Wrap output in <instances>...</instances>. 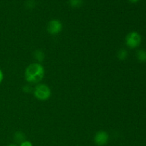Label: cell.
I'll use <instances>...</instances> for the list:
<instances>
[{
    "label": "cell",
    "instance_id": "cell-1",
    "mask_svg": "<svg viewBox=\"0 0 146 146\" xmlns=\"http://www.w3.org/2000/svg\"><path fill=\"white\" fill-rule=\"evenodd\" d=\"M45 69L40 63H33L25 70V78L30 84H37L44 77Z\"/></svg>",
    "mask_w": 146,
    "mask_h": 146
},
{
    "label": "cell",
    "instance_id": "cell-2",
    "mask_svg": "<svg viewBox=\"0 0 146 146\" xmlns=\"http://www.w3.org/2000/svg\"><path fill=\"white\" fill-rule=\"evenodd\" d=\"M34 96L40 101H46L51 97V91L46 84H38L34 89Z\"/></svg>",
    "mask_w": 146,
    "mask_h": 146
},
{
    "label": "cell",
    "instance_id": "cell-3",
    "mask_svg": "<svg viewBox=\"0 0 146 146\" xmlns=\"http://www.w3.org/2000/svg\"><path fill=\"white\" fill-rule=\"evenodd\" d=\"M141 43V36L136 31L130 32L125 38V44L129 48H135L139 46Z\"/></svg>",
    "mask_w": 146,
    "mask_h": 146
},
{
    "label": "cell",
    "instance_id": "cell-4",
    "mask_svg": "<svg viewBox=\"0 0 146 146\" xmlns=\"http://www.w3.org/2000/svg\"><path fill=\"white\" fill-rule=\"evenodd\" d=\"M62 23L58 19H53L48 23L47 31L51 35H56L62 30Z\"/></svg>",
    "mask_w": 146,
    "mask_h": 146
},
{
    "label": "cell",
    "instance_id": "cell-5",
    "mask_svg": "<svg viewBox=\"0 0 146 146\" xmlns=\"http://www.w3.org/2000/svg\"><path fill=\"white\" fill-rule=\"evenodd\" d=\"M109 136L106 131H101L96 133L94 136V142L98 146H104L108 142Z\"/></svg>",
    "mask_w": 146,
    "mask_h": 146
},
{
    "label": "cell",
    "instance_id": "cell-6",
    "mask_svg": "<svg viewBox=\"0 0 146 146\" xmlns=\"http://www.w3.org/2000/svg\"><path fill=\"white\" fill-rule=\"evenodd\" d=\"M34 56L35 59L38 61V63L42 62L45 58V54L41 50H36L34 53Z\"/></svg>",
    "mask_w": 146,
    "mask_h": 146
},
{
    "label": "cell",
    "instance_id": "cell-7",
    "mask_svg": "<svg viewBox=\"0 0 146 146\" xmlns=\"http://www.w3.org/2000/svg\"><path fill=\"white\" fill-rule=\"evenodd\" d=\"M14 141L16 142L21 143L25 141V135L22 132L18 131V132L14 134Z\"/></svg>",
    "mask_w": 146,
    "mask_h": 146
},
{
    "label": "cell",
    "instance_id": "cell-8",
    "mask_svg": "<svg viewBox=\"0 0 146 146\" xmlns=\"http://www.w3.org/2000/svg\"><path fill=\"white\" fill-rule=\"evenodd\" d=\"M137 58L140 62H145L146 61V51L145 50H139L136 54Z\"/></svg>",
    "mask_w": 146,
    "mask_h": 146
},
{
    "label": "cell",
    "instance_id": "cell-9",
    "mask_svg": "<svg viewBox=\"0 0 146 146\" xmlns=\"http://www.w3.org/2000/svg\"><path fill=\"white\" fill-rule=\"evenodd\" d=\"M117 56H118V58H119L120 60L124 61V60L126 59L127 57H128V51L125 49H124V48H121V49H120L119 51H118Z\"/></svg>",
    "mask_w": 146,
    "mask_h": 146
},
{
    "label": "cell",
    "instance_id": "cell-10",
    "mask_svg": "<svg viewBox=\"0 0 146 146\" xmlns=\"http://www.w3.org/2000/svg\"><path fill=\"white\" fill-rule=\"evenodd\" d=\"M69 3L71 7H79L83 4L82 0H69Z\"/></svg>",
    "mask_w": 146,
    "mask_h": 146
},
{
    "label": "cell",
    "instance_id": "cell-11",
    "mask_svg": "<svg viewBox=\"0 0 146 146\" xmlns=\"http://www.w3.org/2000/svg\"><path fill=\"white\" fill-rule=\"evenodd\" d=\"M23 91L25 93H30L32 91V88H31V86L29 85H26L23 87Z\"/></svg>",
    "mask_w": 146,
    "mask_h": 146
},
{
    "label": "cell",
    "instance_id": "cell-12",
    "mask_svg": "<svg viewBox=\"0 0 146 146\" xmlns=\"http://www.w3.org/2000/svg\"><path fill=\"white\" fill-rule=\"evenodd\" d=\"M19 146H33V145H32V143L30 142V141H24V142H22L21 143H20Z\"/></svg>",
    "mask_w": 146,
    "mask_h": 146
},
{
    "label": "cell",
    "instance_id": "cell-13",
    "mask_svg": "<svg viewBox=\"0 0 146 146\" xmlns=\"http://www.w3.org/2000/svg\"><path fill=\"white\" fill-rule=\"evenodd\" d=\"M27 6L28 8H33L34 6V1L33 0H29L28 1H27Z\"/></svg>",
    "mask_w": 146,
    "mask_h": 146
},
{
    "label": "cell",
    "instance_id": "cell-14",
    "mask_svg": "<svg viewBox=\"0 0 146 146\" xmlns=\"http://www.w3.org/2000/svg\"><path fill=\"white\" fill-rule=\"evenodd\" d=\"M3 78H4V76H3V73H2V71H1V70L0 69V84L2 82Z\"/></svg>",
    "mask_w": 146,
    "mask_h": 146
},
{
    "label": "cell",
    "instance_id": "cell-15",
    "mask_svg": "<svg viewBox=\"0 0 146 146\" xmlns=\"http://www.w3.org/2000/svg\"><path fill=\"white\" fill-rule=\"evenodd\" d=\"M129 1H131V2H134V3H135V2H137V1H139V0H129Z\"/></svg>",
    "mask_w": 146,
    "mask_h": 146
},
{
    "label": "cell",
    "instance_id": "cell-16",
    "mask_svg": "<svg viewBox=\"0 0 146 146\" xmlns=\"http://www.w3.org/2000/svg\"><path fill=\"white\" fill-rule=\"evenodd\" d=\"M8 146H17V145H14V144H11V145H8Z\"/></svg>",
    "mask_w": 146,
    "mask_h": 146
}]
</instances>
